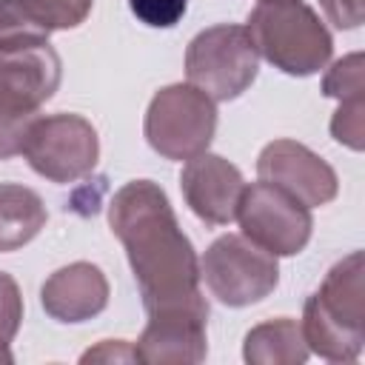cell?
Masks as SVG:
<instances>
[{
    "instance_id": "cell-3",
    "label": "cell",
    "mask_w": 365,
    "mask_h": 365,
    "mask_svg": "<svg viewBox=\"0 0 365 365\" xmlns=\"http://www.w3.org/2000/svg\"><path fill=\"white\" fill-rule=\"evenodd\" d=\"M245 31L257 54L294 77L319 71L334 51L328 29L319 23L317 11L299 0H259L248 14Z\"/></svg>"
},
{
    "instance_id": "cell-9",
    "label": "cell",
    "mask_w": 365,
    "mask_h": 365,
    "mask_svg": "<svg viewBox=\"0 0 365 365\" xmlns=\"http://www.w3.org/2000/svg\"><path fill=\"white\" fill-rule=\"evenodd\" d=\"M257 174L262 182L288 191L308 208L331 202L339 188L334 168L319 154L294 140L268 143L257 160Z\"/></svg>"
},
{
    "instance_id": "cell-11",
    "label": "cell",
    "mask_w": 365,
    "mask_h": 365,
    "mask_svg": "<svg viewBox=\"0 0 365 365\" xmlns=\"http://www.w3.org/2000/svg\"><path fill=\"white\" fill-rule=\"evenodd\" d=\"M180 188L188 208L208 225H228L237 220V205L245 188V180L237 165L220 154H197L185 163L180 174Z\"/></svg>"
},
{
    "instance_id": "cell-18",
    "label": "cell",
    "mask_w": 365,
    "mask_h": 365,
    "mask_svg": "<svg viewBox=\"0 0 365 365\" xmlns=\"http://www.w3.org/2000/svg\"><path fill=\"white\" fill-rule=\"evenodd\" d=\"M331 134H334V140H339L342 145H348L354 151L362 148V137H365V103H362V97L339 100V108L331 120Z\"/></svg>"
},
{
    "instance_id": "cell-10",
    "label": "cell",
    "mask_w": 365,
    "mask_h": 365,
    "mask_svg": "<svg viewBox=\"0 0 365 365\" xmlns=\"http://www.w3.org/2000/svg\"><path fill=\"white\" fill-rule=\"evenodd\" d=\"M60 86V54L46 43L0 48V106L37 114Z\"/></svg>"
},
{
    "instance_id": "cell-22",
    "label": "cell",
    "mask_w": 365,
    "mask_h": 365,
    "mask_svg": "<svg viewBox=\"0 0 365 365\" xmlns=\"http://www.w3.org/2000/svg\"><path fill=\"white\" fill-rule=\"evenodd\" d=\"M34 114H20L6 106H0V160L14 157L23 151V137Z\"/></svg>"
},
{
    "instance_id": "cell-7",
    "label": "cell",
    "mask_w": 365,
    "mask_h": 365,
    "mask_svg": "<svg viewBox=\"0 0 365 365\" xmlns=\"http://www.w3.org/2000/svg\"><path fill=\"white\" fill-rule=\"evenodd\" d=\"M29 165L51 182H74L86 177L100 157L97 131L80 114L34 117L23 137Z\"/></svg>"
},
{
    "instance_id": "cell-19",
    "label": "cell",
    "mask_w": 365,
    "mask_h": 365,
    "mask_svg": "<svg viewBox=\"0 0 365 365\" xmlns=\"http://www.w3.org/2000/svg\"><path fill=\"white\" fill-rule=\"evenodd\" d=\"M128 6L140 23L154 29H171L182 20L188 0H128Z\"/></svg>"
},
{
    "instance_id": "cell-20",
    "label": "cell",
    "mask_w": 365,
    "mask_h": 365,
    "mask_svg": "<svg viewBox=\"0 0 365 365\" xmlns=\"http://www.w3.org/2000/svg\"><path fill=\"white\" fill-rule=\"evenodd\" d=\"M23 319V297L17 282L0 271V345H9Z\"/></svg>"
},
{
    "instance_id": "cell-23",
    "label": "cell",
    "mask_w": 365,
    "mask_h": 365,
    "mask_svg": "<svg viewBox=\"0 0 365 365\" xmlns=\"http://www.w3.org/2000/svg\"><path fill=\"white\" fill-rule=\"evenodd\" d=\"M336 29H356L362 23V0H319Z\"/></svg>"
},
{
    "instance_id": "cell-15",
    "label": "cell",
    "mask_w": 365,
    "mask_h": 365,
    "mask_svg": "<svg viewBox=\"0 0 365 365\" xmlns=\"http://www.w3.org/2000/svg\"><path fill=\"white\" fill-rule=\"evenodd\" d=\"M308 354L311 351L305 345L299 322L288 317L257 325L254 331H248L242 345L245 362H254V365H297V362H305Z\"/></svg>"
},
{
    "instance_id": "cell-21",
    "label": "cell",
    "mask_w": 365,
    "mask_h": 365,
    "mask_svg": "<svg viewBox=\"0 0 365 365\" xmlns=\"http://www.w3.org/2000/svg\"><path fill=\"white\" fill-rule=\"evenodd\" d=\"M34 6L46 14L54 31L80 26L91 11V0H34Z\"/></svg>"
},
{
    "instance_id": "cell-16",
    "label": "cell",
    "mask_w": 365,
    "mask_h": 365,
    "mask_svg": "<svg viewBox=\"0 0 365 365\" xmlns=\"http://www.w3.org/2000/svg\"><path fill=\"white\" fill-rule=\"evenodd\" d=\"M54 29L31 0H0V48L46 43Z\"/></svg>"
},
{
    "instance_id": "cell-1",
    "label": "cell",
    "mask_w": 365,
    "mask_h": 365,
    "mask_svg": "<svg viewBox=\"0 0 365 365\" xmlns=\"http://www.w3.org/2000/svg\"><path fill=\"white\" fill-rule=\"evenodd\" d=\"M111 231L125 245L148 314L171 308H208L200 294V262L174 208L151 180L125 182L108 208Z\"/></svg>"
},
{
    "instance_id": "cell-5",
    "label": "cell",
    "mask_w": 365,
    "mask_h": 365,
    "mask_svg": "<svg viewBox=\"0 0 365 365\" xmlns=\"http://www.w3.org/2000/svg\"><path fill=\"white\" fill-rule=\"evenodd\" d=\"M217 131L214 100L191 83L165 86L145 111V140L168 160H191L202 154Z\"/></svg>"
},
{
    "instance_id": "cell-8",
    "label": "cell",
    "mask_w": 365,
    "mask_h": 365,
    "mask_svg": "<svg viewBox=\"0 0 365 365\" xmlns=\"http://www.w3.org/2000/svg\"><path fill=\"white\" fill-rule=\"evenodd\" d=\"M237 220L242 234L274 257L299 254L308 245L314 228L308 205L262 180L242 188Z\"/></svg>"
},
{
    "instance_id": "cell-24",
    "label": "cell",
    "mask_w": 365,
    "mask_h": 365,
    "mask_svg": "<svg viewBox=\"0 0 365 365\" xmlns=\"http://www.w3.org/2000/svg\"><path fill=\"white\" fill-rule=\"evenodd\" d=\"M100 359H103V362H111V359H114V362H117V359H120V362H140V359H137V351L128 348V342H120V339H117V342H114V339H106V342H100L97 348H91V351L83 354V362H100Z\"/></svg>"
},
{
    "instance_id": "cell-6",
    "label": "cell",
    "mask_w": 365,
    "mask_h": 365,
    "mask_svg": "<svg viewBox=\"0 0 365 365\" xmlns=\"http://www.w3.org/2000/svg\"><path fill=\"white\" fill-rule=\"evenodd\" d=\"M200 277L222 305L242 308L259 302L277 288L279 268L277 257L245 234H225L208 245L200 262Z\"/></svg>"
},
{
    "instance_id": "cell-25",
    "label": "cell",
    "mask_w": 365,
    "mask_h": 365,
    "mask_svg": "<svg viewBox=\"0 0 365 365\" xmlns=\"http://www.w3.org/2000/svg\"><path fill=\"white\" fill-rule=\"evenodd\" d=\"M0 362H11V354H9V345H0Z\"/></svg>"
},
{
    "instance_id": "cell-14",
    "label": "cell",
    "mask_w": 365,
    "mask_h": 365,
    "mask_svg": "<svg viewBox=\"0 0 365 365\" xmlns=\"http://www.w3.org/2000/svg\"><path fill=\"white\" fill-rule=\"evenodd\" d=\"M46 225V205L37 191L0 182V254L23 248Z\"/></svg>"
},
{
    "instance_id": "cell-12",
    "label": "cell",
    "mask_w": 365,
    "mask_h": 365,
    "mask_svg": "<svg viewBox=\"0 0 365 365\" xmlns=\"http://www.w3.org/2000/svg\"><path fill=\"white\" fill-rule=\"evenodd\" d=\"M208 308H171L148 314V325L140 334L134 351L140 362H202Z\"/></svg>"
},
{
    "instance_id": "cell-17",
    "label": "cell",
    "mask_w": 365,
    "mask_h": 365,
    "mask_svg": "<svg viewBox=\"0 0 365 365\" xmlns=\"http://www.w3.org/2000/svg\"><path fill=\"white\" fill-rule=\"evenodd\" d=\"M365 91V71H362V54H348L322 80V94L336 100H356Z\"/></svg>"
},
{
    "instance_id": "cell-13",
    "label": "cell",
    "mask_w": 365,
    "mask_h": 365,
    "mask_svg": "<svg viewBox=\"0 0 365 365\" xmlns=\"http://www.w3.org/2000/svg\"><path fill=\"white\" fill-rule=\"evenodd\" d=\"M43 308L57 322H83L97 317L108 302V282L91 262H71L54 271L40 291Z\"/></svg>"
},
{
    "instance_id": "cell-4",
    "label": "cell",
    "mask_w": 365,
    "mask_h": 365,
    "mask_svg": "<svg viewBox=\"0 0 365 365\" xmlns=\"http://www.w3.org/2000/svg\"><path fill=\"white\" fill-rule=\"evenodd\" d=\"M259 71L257 48L245 26H211L200 31L185 51V74L194 88L211 100L240 97Z\"/></svg>"
},
{
    "instance_id": "cell-2",
    "label": "cell",
    "mask_w": 365,
    "mask_h": 365,
    "mask_svg": "<svg viewBox=\"0 0 365 365\" xmlns=\"http://www.w3.org/2000/svg\"><path fill=\"white\" fill-rule=\"evenodd\" d=\"M302 336L308 351L331 362H351L365 342V288L362 251L336 262L302 311Z\"/></svg>"
}]
</instances>
